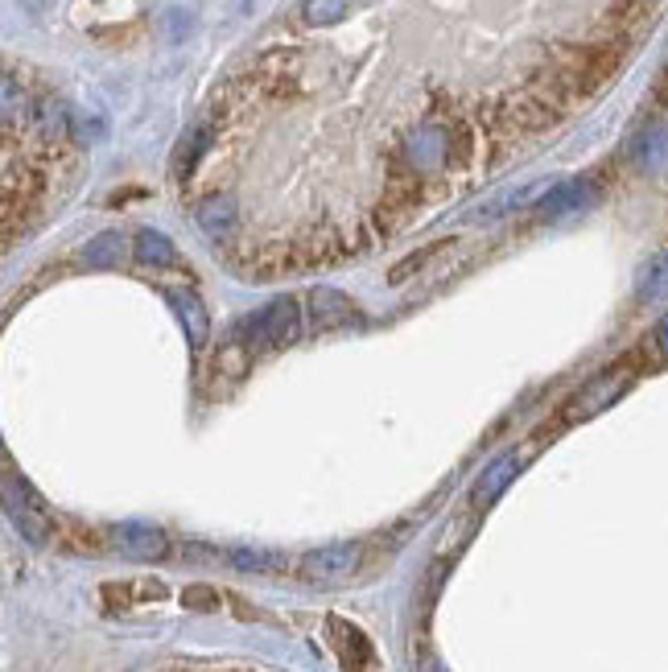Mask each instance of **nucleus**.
<instances>
[{"label":"nucleus","mask_w":668,"mask_h":672,"mask_svg":"<svg viewBox=\"0 0 668 672\" xmlns=\"http://www.w3.org/2000/svg\"><path fill=\"white\" fill-rule=\"evenodd\" d=\"M231 334L248 351H285L302 339V306H297V297H277L264 310L248 314Z\"/></svg>","instance_id":"obj_1"},{"label":"nucleus","mask_w":668,"mask_h":672,"mask_svg":"<svg viewBox=\"0 0 668 672\" xmlns=\"http://www.w3.org/2000/svg\"><path fill=\"white\" fill-rule=\"evenodd\" d=\"M409 157V165L417 174H433V170H442V165L450 161L454 153V128L442 124V120H425L417 128H409V137H405V149H400Z\"/></svg>","instance_id":"obj_2"},{"label":"nucleus","mask_w":668,"mask_h":672,"mask_svg":"<svg viewBox=\"0 0 668 672\" xmlns=\"http://www.w3.org/2000/svg\"><path fill=\"white\" fill-rule=\"evenodd\" d=\"M5 508H9V520L17 524V532L25 536L29 545H46L50 541V512L46 503L33 495L13 470L5 475Z\"/></svg>","instance_id":"obj_3"},{"label":"nucleus","mask_w":668,"mask_h":672,"mask_svg":"<svg viewBox=\"0 0 668 672\" xmlns=\"http://www.w3.org/2000/svg\"><path fill=\"white\" fill-rule=\"evenodd\" d=\"M363 561V549L359 545H326V549H314L310 557H302V574L310 582H322V586H334V582H347Z\"/></svg>","instance_id":"obj_4"},{"label":"nucleus","mask_w":668,"mask_h":672,"mask_svg":"<svg viewBox=\"0 0 668 672\" xmlns=\"http://www.w3.org/2000/svg\"><path fill=\"white\" fill-rule=\"evenodd\" d=\"M627 157L648 178L664 174L668 170V120H648L636 137L627 141Z\"/></svg>","instance_id":"obj_5"},{"label":"nucleus","mask_w":668,"mask_h":672,"mask_svg":"<svg viewBox=\"0 0 668 672\" xmlns=\"http://www.w3.org/2000/svg\"><path fill=\"white\" fill-rule=\"evenodd\" d=\"M594 182L590 178H570V182H557V186H549L545 194H541V203L532 207L541 219H565V215H578V211H586L590 203H594Z\"/></svg>","instance_id":"obj_6"},{"label":"nucleus","mask_w":668,"mask_h":672,"mask_svg":"<svg viewBox=\"0 0 668 672\" xmlns=\"http://www.w3.org/2000/svg\"><path fill=\"white\" fill-rule=\"evenodd\" d=\"M359 318H363V314H359V306H355L347 293L330 289V285L310 289V326H314V330H339V326H351V322H359Z\"/></svg>","instance_id":"obj_7"},{"label":"nucleus","mask_w":668,"mask_h":672,"mask_svg":"<svg viewBox=\"0 0 668 672\" xmlns=\"http://www.w3.org/2000/svg\"><path fill=\"white\" fill-rule=\"evenodd\" d=\"M112 545L120 549V553H128V557H165L170 553V541H165V532L161 528H153V524H116L112 532Z\"/></svg>","instance_id":"obj_8"},{"label":"nucleus","mask_w":668,"mask_h":672,"mask_svg":"<svg viewBox=\"0 0 668 672\" xmlns=\"http://www.w3.org/2000/svg\"><path fill=\"white\" fill-rule=\"evenodd\" d=\"M236 203H231L227 194H207L203 203L194 207V223H198V231L207 235V240H215V244H223V240H231V231H236Z\"/></svg>","instance_id":"obj_9"},{"label":"nucleus","mask_w":668,"mask_h":672,"mask_svg":"<svg viewBox=\"0 0 668 672\" xmlns=\"http://www.w3.org/2000/svg\"><path fill=\"white\" fill-rule=\"evenodd\" d=\"M528 458H532V450H520V454L512 450V454H504L499 462H491V466L483 470V479L475 483V503H479V508H487V503H495L499 495H504V487L520 475Z\"/></svg>","instance_id":"obj_10"},{"label":"nucleus","mask_w":668,"mask_h":672,"mask_svg":"<svg viewBox=\"0 0 668 672\" xmlns=\"http://www.w3.org/2000/svg\"><path fill=\"white\" fill-rule=\"evenodd\" d=\"M132 256H137L145 268H174L178 264V248L170 235H161L153 227H141L132 235Z\"/></svg>","instance_id":"obj_11"},{"label":"nucleus","mask_w":668,"mask_h":672,"mask_svg":"<svg viewBox=\"0 0 668 672\" xmlns=\"http://www.w3.org/2000/svg\"><path fill=\"white\" fill-rule=\"evenodd\" d=\"M165 301H170V306L178 310V318H182V326H186V334H190V347H203V343H207V330H211L203 301H198L194 293H182V289H165Z\"/></svg>","instance_id":"obj_12"},{"label":"nucleus","mask_w":668,"mask_h":672,"mask_svg":"<svg viewBox=\"0 0 668 672\" xmlns=\"http://www.w3.org/2000/svg\"><path fill=\"white\" fill-rule=\"evenodd\" d=\"M211 137H215V124H211V120H203V124H194V128L186 132V137L178 141V157H174V174H178V178L194 174L198 157H203V153L211 149Z\"/></svg>","instance_id":"obj_13"},{"label":"nucleus","mask_w":668,"mask_h":672,"mask_svg":"<svg viewBox=\"0 0 668 672\" xmlns=\"http://www.w3.org/2000/svg\"><path fill=\"white\" fill-rule=\"evenodd\" d=\"M636 297L640 301H668V252H656L640 264L636 273Z\"/></svg>","instance_id":"obj_14"},{"label":"nucleus","mask_w":668,"mask_h":672,"mask_svg":"<svg viewBox=\"0 0 668 672\" xmlns=\"http://www.w3.org/2000/svg\"><path fill=\"white\" fill-rule=\"evenodd\" d=\"M79 260H83L87 268H112V264H120V260H124V235H120V231H99L95 240L83 244Z\"/></svg>","instance_id":"obj_15"},{"label":"nucleus","mask_w":668,"mask_h":672,"mask_svg":"<svg viewBox=\"0 0 668 672\" xmlns=\"http://www.w3.org/2000/svg\"><path fill=\"white\" fill-rule=\"evenodd\" d=\"M627 388V372H607L603 380H594L582 396H578V413L586 417V413H598V409H607L611 405V400L619 396Z\"/></svg>","instance_id":"obj_16"},{"label":"nucleus","mask_w":668,"mask_h":672,"mask_svg":"<svg viewBox=\"0 0 668 672\" xmlns=\"http://www.w3.org/2000/svg\"><path fill=\"white\" fill-rule=\"evenodd\" d=\"M227 561L236 569H248V574H273V569H285L281 557L260 553V549H227Z\"/></svg>","instance_id":"obj_17"},{"label":"nucleus","mask_w":668,"mask_h":672,"mask_svg":"<svg viewBox=\"0 0 668 672\" xmlns=\"http://www.w3.org/2000/svg\"><path fill=\"white\" fill-rule=\"evenodd\" d=\"M347 17V0H302L306 25H339Z\"/></svg>","instance_id":"obj_18"},{"label":"nucleus","mask_w":668,"mask_h":672,"mask_svg":"<svg viewBox=\"0 0 668 672\" xmlns=\"http://www.w3.org/2000/svg\"><path fill=\"white\" fill-rule=\"evenodd\" d=\"M442 248H446V244H429V248H421V252H413L409 260H400V264L392 268V277H388V281H392V285H400V281H405L409 273H417V268H425V264H429L433 256H438Z\"/></svg>","instance_id":"obj_19"},{"label":"nucleus","mask_w":668,"mask_h":672,"mask_svg":"<svg viewBox=\"0 0 668 672\" xmlns=\"http://www.w3.org/2000/svg\"><path fill=\"white\" fill-rule=\"evenodd\" d=\"M182 602H186V607L207 611V607H219V594H215V590H207V586H194V590H186V594H182Z\"/></svg>","instance_id":"obj_20"},{"label":"nucleus","mask_w":668,"mask_h":672,"mask_svg":"<svg viewBox=\"0 0 668 672\" xmlns=\"http://www.w3.org/2000/svg\"><path fill=\"white\" fill-rule=\"evenodd\" d=\"M656 347L668 355V318H660V326H656Z\"/></svg>","instance_id":"obj_21"},{"label":"nucleus","mask_w":668,"mask_h":672,"mask_svg":"<svg viewBox=\"0 0 668 672\" xmlns=\"http://www.w3.org/2000/svg\"><path fill=\"white\" fill-rule=\"evenodd\" d=\"M425 672H442V668L438 664H425Z\"/></svg>","instance_id":"obj_22"}]
</instances>
